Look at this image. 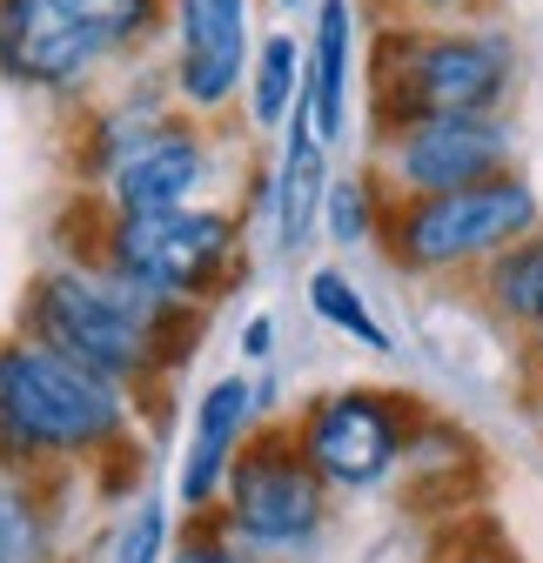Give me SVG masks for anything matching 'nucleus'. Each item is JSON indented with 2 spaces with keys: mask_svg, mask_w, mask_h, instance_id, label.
<instances>
[{
  "mask_svg": "<svg viewBox=\"0 0 543 563\" xmlns=\"http://www.w3.org/2000/svg\"><path fill=\"white\" fill-rule=\"evenodd\" d=\"M195 329L201 316H188V302L128 289V282L101 268H41L21 302V335H34L41 349H54V356L81 363L108 383H142V376L181 369L195 356L188 349Z\"/></svg>",
  "mask_w": 543,
  "mask_h": 563,
  "instance_id": "1",
  "label": "nucleus"
},
{
  "mask_svg": "<svg viewBox=\"0 0 543 563\" xmlns=\"http://www.w3.org/2000/svg\"><path fill=\"white\" fill-rule=\"evenodd\" d=\"M369 134L417 121H490L517 95V47L497 21L477 27H396L369 34Z\"/></svg>",
  "mask_w": 543,
  "mask_h": 563,
  "instance_id": "2",
  "label": "nucleus"
},
{
  "mask_svg": "<svg viewBox=\"0 0 543 563\" xmlns=\"http://www.w3.org/2000/svg\"><path fill=\"white\" fill-rule=\"evenodd\" d=\"M128 430L121 383L41 349L34 335L0 342V463L27 470L54 456H95Z\"/></svg>",
  "mask_w": 543,
  "mask_h": 563,
  "instance_id": "3",
  "label": "nucleus"
},
{
  "mask_svg": "<svg viewBox=\"0 0 543 563\" xmlns=\"http://www.w3.org/2000/svg\"><path fill=\"white\" fill-rule=\"evenodd\" d=\"M530 229H543V201L510 168L497 181L456 188V195H410V201L383 195L376 242H383L396 275H463V268L477 275L490 255H503Z\"/></svg>",
  "mask_w": 543,
  "mask_h": 563,
  "instance_id": "4",
  "label": "nucleus"
},
{
  "mask_svg": "<svg viewBox=\"0 0 543 563\" xmlns=\"http://www.w3.org/2000/svg\"><path fill=\"white\" fill-rule=\"evenodd\" d=\"M162 0H0V75L67 95L121 47H134Z\"/></svg>",
  "mask_w": 543,
  "mask_h": 563,
  "instance_id": "5",
  "label": "nucleus"
},
{
  "mask_svg": "<svg viewBox=\"0 0 543 563\" xmlns=\"http://www.w3.org/2000/svg\"><path fill=\"white\" fill-rule=\"evenodd\" d=\"M235 255H242V222L229 208H168V216H108V235L81 268H101L148 296L209 302L235 275Z\"/></svg>",
  "mask_w": 543,
  "mask_h": 563,
  "instance_id": "6",
  "label": "nucleus"
},
{
  "mask_svg": "<svg viewBox=\"0 0 543 563\" xmlns=\"http://www.w3.org/2000/svg\"><path fill=\"white\" fill-rule=\"evenodd\" d=\"M329 517V483L309 463L296 422H262L248 430L235 470H229V530L262 550H296Z\"/></svg>",
  "mask_w": 543,
  "mask_h": 563,
  "instance_id": "7",
  "label": "nucleus"
},
{
  "mask_svg": "<svg viewBox=\"0 0 543 563\" xmlns=\"http://www.w3.org/2000/svg\"><path fill=\"white\" fill-rule=\"evenodd\" d=\"M296 437L329 489H376L417 437V396L396 389H329L302 409Z\"/></svg>",
  "mask_w": 543,
  "mask_h": 563,
  "instance_id": "8",
  "label": "nucleus"
},
{
  "mask_svg": "<svg viewBox=\"0 0 543 563\" xmlns=\"http://www.w3.org/2000/svg\"><path fill=\"white\" fill-rule=\"evenodd\" d=\"M517 168L510 148V121H417V128H396V134H369V175L389 201H410V195H456V188H477Z\"/></svg>",
  "mask_w": 543,
  "mask_h": 563,
  "instance_id": "9",
  "label": "nucleus"
},
{
  "mask_svg": "<svg viewBox=\"0 0 543 563\" xmlns=\"http://www.w3.org/2000/svg\"><path fill=\"white\" fill-rule=\"evenodd\" d=\"M175 14V101L222 114L248 67V0H168Z\"/></svg>",
  "mask_w": 543,
  "mask_h": 563,
  "instance_id": "10",
  "label": "nucleus"
},
{
  "mask_svg": "<svg viewBox=\"0 0 543 563\" xmlns=\"http://www.w3.org/2000/svg\"><path fill=\"white\" fill-rule=\"evenodd\" d=\"M201 188V134L162 128L142 141L114 175H108V216H168V208H195L188 195Z\"/></svg>",
  "mask_w": 543,
  "mask_h": 563,
  "instance_id": "11",
  "label": "nucleus"
},
{
  "mask_svg": "<svg viewBox=\"0 0 543 563\" xmlns=\"http://www.w3.org/2000/svg\"><path fill=\"white\" fill-rule=\"evenodd\" d=\"M248 416H255V389L242 376H222L195 409V443H188V463H181V510H209L215 489H229V470L248 443Z\"/></svg>",
  "mask_w": 543,
  "mask_h": 563,
  "instance_id": "12",
  "label": "nucleus"
},
{
  "mask_svg": "<svg viewBox=\"0 0 543 563\" xmlns=\"http://www.w3.org/2000/svg\"><path fill=\"white\" fill-rule=\"evenodd\" d=\"M282 175H276V242L296 255L309 249V229L322 216V201H329V168H322V148L329 141L315 134V114H309V88L296 101V121L282 128Z\"/></svg>",
  "mask_w": 543,
  "mask_h": 563,
  "instance_id": "13",
  "label": "nucleus"
},
{
  "mask_svg": "<svg viewBox=\"0 0 543 563\" xmlns=\"http://www.w3.org/2000/svg\"><path fill=\"white\" fill-rule=\"evenodd\" d=\"M350 81H356V0H322L309 54V114L322 141L350 134Z\"/></svg>",
  "mask_w": 543,
  "mask_h": 563,
  "instance_id": "14",
  "label": "nucleus"
},
{
  "mask_svg": "<svg viewBox=\"0 0 543 563\" xmlns=\"http://www.w3.org/2000/svg\"><path fill=\"white\" fill-rule=\"evenodd\" d=\"M477 302L517 335L543 329V229H530L523 242H510L477 268Z\"/></svg>",
  "mask_w": 543,
  "mask_h": 563,
  "instance_id": "15",
  "label": "nucleus"
},
{
  "mask_svg": "<svg viewBox=\"0 0 543 563\" xmlns=\"http://www.w3.org/2000/svg\"><path fill=\"white\" fill-rule=\"evenodd\" d=\"M302 88H309V60H302L296 34H268L262 54H255V75H248V114H255V128H282L289 108L302 101Z\"/></svg>",
  "mask_w": 543,
  "mask_h": 563,
  "instance_id": "16",
  "label": "nucleus"
},
{
  "mask_svg": "<svg viewBox=\"0 0 543 563\" xmlns=\"http://www.w3.org/2000/svg\"><path fill=\"white\" fill-rule=\"evenodd\" d=\"M322 229H329V242H343V249L376 242V229H383V188H376L369 168H363V175H343V181H329Z\"/></svg>",
  "mask_w": 543,
  "mask_h": 563,
  "instance_id": "17",
  "label": "nucleus"
},
{
  "mask_svg": "<svg viewBox=\"0 0 543 563\" xmlns=\"http://www.w3.org/2000/svg\"><path fill=\"white\" fill-rule=\"evenodd\" d=\"M309 309L329 322V329H343V335H356L363 349H389V335H383V322L363 309V296L350 289V275L343 268H315L309 275Z\"/></svg>",
  "mask_w": 543,
  "mask_h": 563,
  "instance_id": "18",
  "label": "nucleus"
},
{
  "mask_svg": "<svg viewBox=\"0 0 543 563\" xmlns=\"http://www.w3.org/2000/svg\"><path fill=\"white\" fill-rule=\"evenodd\" d=\"M0 563H41V510L0 463Z\"/></svg>",
  "mask_w": 543,
  "mask_h": 563,
  "instance_id": "19",
  "label": "nucleus"
},
{
  "mask_svg": "<svg viewBox=\"0 0 543 563\" xmlns=\"http://www.w3.org/2000/svg\"><path fill=\"white\" fill-rule=\"evenodd\" d=\"M503 0H376V14L396 27H477Z\"/></svg>",
  "mask_w": 543,
  "mask_h": 563,
  "instance_id": "20",
  "label": "nucleus"
},
{
  "mask_svg": "<svg viewBox=\"0 0 543 563\" xmlns=\"http://www.w3.org/2000/svg\"><path fill=\"white\" fill-rule=\"evenodd\" d=\"M162 510L155 504H142V510H134V523H128V537H121V563H155L162 556Z\"/></svg>",
  "mask_w": 543,
  "mask_h": 563,
  "instance_id": "21",
  "label": "nucleus"
},
{
  "mask_svg": "<svg viewBox=\"0 0 543 563\" xmlns=\"http://www.w3.org/2000/svg\"><path fill=\"white\" fill-rule=\"evenodd\" d=\"M175 563H248V556H242V550H235L229 537H215V530H209V537H188Z\"/></svg>",
  "mask_w": 543,
  "mask_h": 563,
  "instance_id": "22",
  "label": "nucleus"
},
{
  "mask_svg": "<svg viewBox=\"0 0 543 563\" xmlns=\"http://www.w3.org/2000/svg\"><path fill=\"white\" fill-rule=\"evenodd\" d=\"M268 342H276V322L255 316V322L242 329V356H255V363H262V356H268Z\"/></svg>",
  "mask_w": 543,
  "mask_h": 563,
  "instance_id": "23",
  "label": "nucleus"
},
{
  "mask_svg": "<svg viewBox=\"0 0 543 563\" xmlns=\"http://www.w3.org/2000/svg\"><path fill=\"white\" fill-rule=\"evenodd\" d=\"M443 563H517V556H503V550H456V556H443Z\"/></svg>",
  "mask_w": 543,
  "mask_h": 563,
  "instance_id": "24",
  "label": "nucleus"
},
{
  "mask_svg": "<svg viewBox=\"0 0 543 563\" xmlns=\"http://www.w3.org/2000/svg\"><path fill=\"white\" fill-rule=\"evenodd\" d=\"M523 356H530V376H536V383H543V329H536V335H530V349H523Z\"/></svg>",
  "mask_w": 543,
  "mask_h": 563,
  "instance_id": "25",
  "label": "nucleus"
},
{
  "mask_svg": "<svg viewBox=\"0 0 543 563\" xmlns=\"http://www.w3.org/2000/svg\"><path fill=\"white\" fill-rule=\"evenodd\" d=\"M530 409H536V430H543V383H536V402H530Z\"/></svg>",
  "mask_w": 543,
  "mask_h": 563,
  "instance_id": "26",
  "label": "nucleus"
},
{
  "mask_svg": "<svg viewBox=\"0 0 543 563\" xmlns=\"http://www.w3.org/2000/svg\"><path fill=\"white\" fill-rule=\"evenodd\" d=\"M282 8H296V0H282Z\"/></svg>",
  "mask_w": 543,
  "mask_h": 563,
  "instance_id": "27",
  "label": "nucleus"
}]
</instances>
